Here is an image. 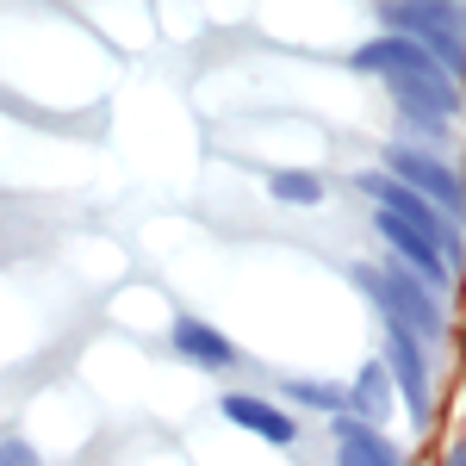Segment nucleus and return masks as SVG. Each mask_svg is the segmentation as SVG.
Wrapping results in <instances>:
<instances>
[{
    "label": "nucleus",
    "instance_id": "423d86ee",
    "mask_svg": "<svg viewBox=\"0 0 466 466\" xmlns=\"http://www.w3.org/2000/svg\"><path fill=\"white\" fill-rule=\"evenodd\" d=\"M373 230L392 243V261H398V268H410V274H417V280H423L430 292H448V287H454V268H448V255L435 249L430 237L417 230V224H404L398 212H373Z\"/></svg>",
    "mask_w": 466,
    "mask_h": 466
},
{
    "label": "nucleus",
    "instance_id": "1a4fd4ad",
    "mask_svg": "<svg viewBox=\"0 0 466 466\" xmlns=\"http://www.w3.org/2000/svg\"><path fill=\"white\" fill-rule=\"evenodd\" d=\"M355 69L380 75V81H398V75H423V69H441V63H435L423 44H410V37H373V44L355 50Z\"/></svg>",
    "mask_w": 466,
    "mask_h": 466
},
{
    "label": "nucleus",
    "instance_id": "20e7f679",
    "mask_svg": "<svg viewBox=\"0 0 466 466\" xmlns=\"http://www.w3.org/2000/svg\"><path fill=\"white\" fill-rule=\"evenodd\" d=\"M386 175L410 193H423L435 212H448L454 224L466 218V180L454 175V162H441L435 149H417V144H392L386 149Z\"/></svg>",
    "mask_w": 466,
    "mask_h": 466
},
{
    "label": "nucleus",
    "instance_id": "f257e3e1",
    "mask_svg": "<svg viewBox=\"0 0 466 466\" xmlns=\"http://www.w3.org/2000/svg\"><path fill=\"white\" fill-rule=\"evenodd\" d=\"M355 287L380 305V323H398V329H410L423 349L430 342H441L448 336V311H441V292H430L410 268H398V261H386V268H355Z\"/></svg>",
    "mask_w": 466,
    "mask_h": 466
},
{
    "label": "nucleus",
    "instance_id": "0eeeda50",
    "mask_svg": "<svg viewBox=\"0 0 466 466\" xmlns=\"http://www.w3.org/2000/svg\"><path fill=\"white\" fill-rule=\"evenodd\" d=\"M168 349H175L180 360H193V367H212V373L237 367V342H230L224 329H212L206 318H193V311H180V318L168 323Z\"/></svg>",
    "mask_w": 466,
    "mask_h": 466
},
{
    "label": "nucleus",
    "instance_id": "7ed1b4c3",
    "mask_svg": "<svg viewBox=\"0 0 466 466\" xmlns=\"http://www.w3.org/2000/svg\"><path fill=\"white\" fill-rule=\"evenodd\" d=\"M355 187H360V193H367V199H380V212H398V218H404V224H417V230L430 237L435 249L448 255V268H461V261H466L461 224H454V218H448V212H435V206H430V199H423V193H410V187H398V180L386 175V168H380V175H355Z\"/></svg>",
    "mask_w": 466,
    "mask_h": 466
},
{
    "label": "nucleus",
    "instance_id": "9d476101",
    "mask_svg": "<svg viewBox=\"0 0 466 466\" xmlns=\"http://www.w3.org/2000/svg\"><path fill=\"white\" fill-rule=\"evenodd\" d=\"M392 404H398L392 367H386V360H367V367L355 373V386H349V410H355L367 430H380V423L392 417Z\"/></svg>",
    "mask_w": 466,
    "mask_h": 466
},
{
    "label": "nucleus",
    "instance_id": "9b49d317",
    "mask_svg": "<svg viewBox=\"0 0 466 466\" xmlns=\"http://www.w3.org/2000/svg\"><path fill=\"white\" fill-rule=\"evenodd\" d=\"M336 461L342 466H404V454L380 430H367L360 417H336Z\"/></svg>",
    "mask_w": 466,
    "mask_h": 466
},
{
    "label": "nucleus",
    "instance_id": "ddd939ff",
    "mask_svg": "<svg viewBox=\"0 0 466 466\" xmlns=\"http://www.w3.org/2000/svg\"><path fill=\"white\" fill-rule=\"evenodd\" d=\"M292 404H311V410H329V417H349V392L342 386H323V380H287Z\"/></svg>",
    "mask_w": 466,
    "mask_h": 466
},
{
    "label": "nucleus",
    "instance_id": "f03ea898",
    "mask_svg": "<svg viewBox=\"0 0 466 466\" xmlns=\"http://www.w3.org/2000/svg\"><path fill=\"white\" fill-rule=\"evenodd\" d=\"M380 13V25L386 37H410V44H423L441 69L466 81V6H448V0H423V6H373Z\"/></svg>",
    "mask_w": 466,
    "mask_h": 466
},
{
    "label": "nucleus",
    "instance_id": "4468645a",
    "mask_svg": "<svg viewBox=\"0 0 466 466\" xmlns=\"http://www.w3.org/2000/svg\"><path fill=\"white\" fill-rule=\"evenodd\" d=\"M0 466H44V461H37V448H32V441L6 435V441H0Z\"/></svg>",
    "mask_w": 466,
    "mask_h": 466
},
{
    "label": "nucleus",
    "instance_id": "6e6552de",
    "mask_svg": "<svg viewBox=\"0 0 466 466\" xmlns=\"http://www.w3.org/2000/svg\"><path fill=\"white\" fill-rule=\"evenodd\" d=\"M218 410H224L237 430L261 435V441H274V448H292V441H299L292 410H280V404H268V398H255V392H224V398H218Z\"/></svg>",
    "mask_w": 466,
    "mask_h": 466
},
{
    "label": "nucleus",
    "instance_id": "f8f14e48",
    "mask_svg": "<svg viewBox=\"0 0 466 466\" xmlns=\"http://www.w3.org/2000/svg\"><path fill=\"white\" fill-rule=\"evenodd\" d=\"M268 193H274L280 206H318L323 180L311 175V168H274V175H268Z\"/></svg>",
    "mask_w": 466,
    "mask_h": 466
},
{
    "label": "nucleus",
    "instance_id": "2eb2a0df",
    "mask_svg": "<svg viewBox=\"0 0 466 466\" xmlns=\"http://www.w3.org/2000/svg\"><path fill=\"white\" fill-rule=\"evenodd\" d=\"M441 466H466V441H454V448L441 454Z\"/></svg>",
    "mask_w": 466,
    "mask_h": 466
},
{
    "label": "nucleus",
    "instance_id": "39448f33",
    "mask_svg": "<svg viewBox=\"0 0 466 466\" xmlns=\"http://www.w3.org/2000/svg\"><path fill=\"white\" fill-rule=\"evenodd\" d=\"M386 367H392V386L404 398V417L417 423V430H430L435 423V386H430V349L410 336V329H398L386 323Z\"/></svg>",
    "mask_w": 466,
    "mask_h": 466
}]
</instances>
